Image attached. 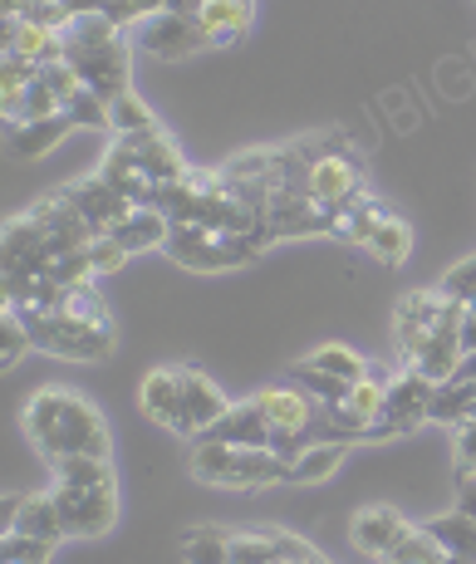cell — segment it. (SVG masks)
Here are the masks:
<instances>
[{
	"instance_id": "cell-32",
	"label": "cell",
	"mask_w": 476,
	"mask_h": 564,
	"mask_svg": "<svg viewBox=\"0 0 476 564\" xmlns=\"http://www.w3.org/2000/svg\"><path fill=\"white\" fill-rule=\"evenodd\" d=\"M231 564H280L275 535L270 530H231Z\"/></svg>"
},
{
	"instance_id": "cell-1",
	"label": "cell",
	"mask_w": 476,
	"mask_h": 564,
	"mask_svg": "<svg viewBox=\"0 0 476 564\" xmlns=\"http://www.w3.org/2000/svg\"><path fill=\"white\" fill-rule=\"evenodd\" d=\"M20 427L40 452L54 457H113L104 412L74 388H40L20 412Z\"/></svg>"
},
{
	"instance_id": "cell-11",
	"label": "cell",
	"mask_w": 476,
	"mask_h": 564,
	"mask_svg": "<svg viewBox=\"0 0 476 564\" xmlns=\"http://www.w3.org/2000/svg\"><path fill=\"white\" fill-rule=\"evenodd\" d=\"M138 40H143V50L158 54V59H187V54L207 50L197 15H153Z\"/></svg>"
},
{
	"instance_id": "cell-25",
	"label": "cell",
	"mask_w": 476,
	"mask_h": 564,
	"mask_svg": "<svg viewBox=\"0 0 476 564\" xmlns=\"http://www.w3.org/2000/svg\"><path fill=\"white\" fill-rule=\"evenodd\" d=\"M428 530L442 540V550H447V555H457V560H472V564H476V520H472L467 511H447V516H437Z\"/></svg>"
},
{
	"instance_id": "cell-39",
	"label": "cell",
	"mask_w": 476,
	"mask_h": 564,
	"mask_svg": "<svg viewBox=\"0 0 476 564\" xmlns=\"http://www.w3.org/2000/svg\"><path fill=\"white\" fill-rule=\"evenodd\" d=\"M89 260H94V275H113V270L128 265V251L113 241V236H99V241L89 246Z\"/></svg>"
},
{
	"instance_id": "cell-23",
	"label": "cell",
	"mask_w": 476,
	"mask_h": 564,
	"mask_svg": "<svg viewBox=\"0 0 476 564\" xmlns=\"http://www.w3.org/2000/svg\"><path fill=\"white\" fill-rule=\"evenodd\" d=\"M364 251H369V256L378 260V265L398 270L408 256H413V231H408V221H403V216H388V221L378 226V231H374V241L364 246Z\"/></svg>"
},
{
	"instance_id": "cell-28",
	"label": "cell",
	"mask_w": 476,
	"mask_h": 564,
	"mask_svg": "<svg viewBox=\"0 0 476 564\" xmlns=\"http://www.w3.org/2000/svg\"><path fill=\"white\" fill-rule=\"evenodd\" d=\"M300 364H310V368H320V373H334V378H344V383H359L364 373H369V364L359 359V354L349 349V344H320L315 354H305Z\"/></svg>"
},
{
	"instance_id": "cell-26",
	"label": "cell",
	"mask_w": 476,
	"mask_h": 564,
	"mask_svg": "<svg viewBox=\"0 0 476 564\" xmlns=\"http://www.w3.org/2000/svg\"><path fill=\"white\" fill-rule=\"evenodd\" d=\"M182 555H187V564H231V530H221V525L187 530Z\"/></svg>"
},
{
	"instance_id": "cell-12",
	"label": "cell",
	"mask_w": 476,
	"mask_h": 564,
	"mask_svg": "<svg viewBox=\"0 0 476 564\" xmlns=\"http://www.w3.org/2000/svg\"><path fill=\"white\" fill-rule=\"evenodd\" d=\"M6 530H15V535H35V540H69L64 535V520H60V506H54L50 491H35V496H10L6 501Z\"/></svg>"
},
{
	"instance_id": "cell-17",
	"label": "cell",
	"mask_w": 476,
	"mask_h": 564,
	"mask_svg": "<svg viewBox=\"0 0 476 564\" xmlns=\"http://www.w3.org/2000/svg\"><path fill=\"white\" fill-rule=\"evenodd\" d=\"M6 54H20L30 64H60L64 59V35L35 25V20H6Z\"/></svg>"
},
{
	"instance_id": "cell-20",
	"label": "cell",
	"mask_w": 476,
	"mask_h": 564,
	"mask_svg": "<svg viewBox=\"0 0 476 564\" xmlns=\"http://www.w3.org/2000/svg\"><path fill=\"white\" fill-rule=\"evenodd\" d=\"M472 412H476V383H472V378H447V383L432 388L428 422H442V427H462Z\"/></svg>"
},
{
	"instance_id": "cell-33",
	"label": "cell",
	"mask_w": 476,
	"mask_h": 564,
	"mask_svg": "<svg viewBox=\"0 0 476 564\" xmlns=\"http://www.w3.org/2000/svg\"><path fill=\"white\" fill-rule=\"evenodd\" d=\"M54 550H60L54 540L15 535V530H6V535H0V564H50Z\"/></svg>"
},
{
	"instance_id": "cell-10",
	"label": "cell",
	"mask_w": 476,
	"mask_h": 564,
	"mask_svg": "<svg viewBox=\"0 0 476 564\" xmlns=\"http://www.w3.org/2000/svg\"><path fill=\"white\" fill-rule=\"evenodd\" d=\"M408 520L393 511V506H364L359 516L349 520V540H354V550L359 555H369V560H383L388 550L398 545V540L408 535Z\"/></svg>"
},
{
	"instance_id": "cell-35",
	"label": "cell",
	"mask_w": 476,
	"mask_h": 564,
	"mask_svg": "<svg viewBox=\"0 0 476 564\" xmlns=\"http://www.w3.org/2000/svg\"><path fill=\"white\" fill-rule=\"evenodd\" d=\"M64 118H69L74 128H108V104L84 84L74 99H64Z\"/></svg>"
},
{
	"instance_id": "cell-14",
	"label": "cell",
	"mask_w": 476,
	"mask_h": 564,
	"mask_svg": "<svg viewBox=\"0 0 476 564\" xmlns=\"http://www.w3.org/2000/svg\"><path fill=\"white\" fill-rule=\"evenodd\" d=\"M251 15H256V0H207V6L197 10L207 50H226V45H236V40H246Z\"/></svg>"
},
{
	"instance_id": "cell-15",
	"label": "cell",
	"mask_w": 476,
	"mask_h": 564,
	"mask_svg": "<svg viewBox=\"0 0 476 564\" xmlns=\"http://www.w3.org/2000/svg\"><path fill=\"white\" fill-rule=\"evenodd\" d=\"M216 442H231V447H270V437H275V427H270V417L261 412V403H231L221 422L207 432Z\"/></svg>"
},
{
	"instance_id": "cell-13",
	"label": "cell",
	"mask_w": 476,
	"mask_h": 564,
	"mask_svg": "<svg viewBox=\"0 0 476 564\" xmlns=\"http://www.w3.org/2000/svg\"><path fill=\"white\" fill-rule=\"evenodd\" d=\"M256 403H261L275 432H310V422H315V398L300 383H266L256 393Z\"/></svg>"
},
{
	"instance_id": "cell-21",
	"label": "cell",
	"mask_w": 476,
	"mask_h": 564,
	"mask_svg": "<svg viewBox=\"0 0 476 564\" xmlns=\"http://www.w3.org/2000/svg\"><path fill=\"white\" fill-rule=\"evenodd\" d=\"M50 471H54V486H74V491H89V486L118 481L113 457H54Z\"/></svg>"
},
{
	"instance_id": "cell-5",
	"label": "cell",
	"mask_w": 476,
	"mask_h": 564,
	"mask_svg": "<svg viewBox=\"0 0 476 564\" xmlns=\"http://www.w3.org/2000/svg\"><path fill=\"white\" fill-rule=\"evenodd\" d=\"M457 314H467V305H457V300L442 295V290H413V295L398 300L393 339H398V359H403V368H413V359L428 344V334L437 329L442 319H457Z\"/></svg>"
},
{
	"instance_id": "cell-9",
	"label": "cell",
	"mask_w": 476,
	"mask_h": 564,
	"mask_svg": "<svg viewBox=\"0 0 476 564\" xmlns=\"http://www.w3.org/2000/svg\"><path fill=\"white\" fill-rule=\"evenodd\" d=\"M60 192H64V197H69L74 206H79V216H84V221H89L99 236H108L118 221H123L128 212H133V202H128V197H118V192L108 187V182L99 177V172H89V177L69 182V187H60Z\"/></svg>"
},
{
	"instance_id": "cell-36",
	"label": "cell",
	"mask_w": 476,
	"mask_h": 564,
	"mask_svg": "<svg viewBox=\"0 0 476 564\" xmlns=\"http://www.w3.org/2000/svg\"><path fill=\"white\" fill-rule=\"evenodd\" d=\"M64 314H74V319H89V324H104V329H113L104 295H99L94 285H69V295H64Z\"/></svg>"
},
{
	"instance_id": "cell-31",
	"label": "cell",
	"mask_w": 476,
	"mask_h": 564,
	"mask_svg": "<svg viewBox=\"0 0 476 564\" xmlns=\"http://www.w3.org/2000/svg\"><path fill=\"white\" fill-rule=\"evenodd\" d=\"M290 383H300L310 398L324 408V403H344L349 398V388L354 383H344V378H334V373H320V368H310V364H295L290 368Z\"/></svg>"
},
{
	"instance_id": "cell-41",
	"label": "cell",
	"mask_w": 476,
	"mask_h": 564,
	"mask_svg": "<svg viewBox=\"0 0 476 564\" xmlns=\"http://www.w3.org/2000/svg\"><path fill=\"white\" fill-rule=\"evenodd\" d=\"M305 447H310L305 432H275V437H270V452H275L280 462H290V466L300 462V452H305Z\"/></svg>"
},
{
	"instance_id": "cell-6",
	"label": "cell",
	"mask_w": 476,
	"mask_h": 564,
	"mask_svg": "<svg viewBox=\"0 0 476 564\" xmlns=\"http://www.w3.org/2000/svg\"><path fill=\"white\" fill-rule=\"evenodd\" d=\"M54 506H60L64 535L69 540H99L118 525V481L89 486V491H74V486H50Z\"/></svg>"
},
{
	"instance_id": "cell-3",
	"label": "cell",
	"mask_w": 476,
	"mask_h": 564,
	"mask_svg": "<svg viewBox=\"0 0 476 564\" xmlns=\"http://www.w3.org/2000/svg\"><path fill=\"white\" fill-rule=\"evenodd\" d=\"M20 310V305H15ZM25 314V329L35 339L40 354H54V359H74V364H104L118 344V329H104V324L89 319H74V314H35V310H20Z\"/></svg>"
},
{
	"instance_id": "cell-22",
	"label": "cell",
	"mask_w": 476,
	"mask_h": 564,
	"mask_svg": "<svg viewBox=\"0 0 476 564\" xmlns=\"http://www.w3.org/2000/svg\"><path fill=\"white\" fill-rule=\"evenodd\" d=\"M349 447L354 442H310L305 452H300V462H295V481L300 486H320V481H329L334 471H339V462L349 457Z\"/></svg>"
},
{
	"instance_id": "cell-29",
	"label": "cell",
	"mask_w": 476,
	"mask_h": 564,
	"mask_svg": "<svg viewBox=\"0 0 476 564\" xmlns=\"http://www.w3.org/2000/svg\"><path fill=\"white\" fill-rule=\"evenodd\" d=\"M54 113H64L60 99H54V89H50L45 79H35L15 104L6 108V123H10V128H20V123H40V118H54Z\"/></svg>"
},
{
	"instance_id": "cell-19",
	"label": "cell",
	"mask_w": 476,
	"mask_h": 564,
	"mask_svg": "<svg viewBox=\"0 0 476 564\" xmlns=\"http://www.w3.org/2000/svg\"><path fill=\"white\" fill-rule=\"evenodd\" d=\"M133 143V153H138V162H143V172L158 182V187H167V182H182L187 177V162H182V153H177V143H172L167 133H148V138H128Z\"/></svg>"
},
{
	"instance_id": "cell-44",
	"label": "cell",
	"mask_w": 476,
	"mask_h": 564,
	"mask_svg": "<svg viewBox=\"0 0 476 564\" xmlns=\"http://www.w3.org/2000/svg\"><path fill=\"white\" fill-rule=\"evenodd\" d=\"M0 10H6V20H25L35 10V0H0Z\"/></svg>"
},
{
	"instance_id": "cell-8",
	"label": "cell",
	"mask_w": 476,
	"mask_h": 564,
	"mask_svg": "<svg viewBox=\"0 0 476 564\" xmlns=\"http://www.w3.org/2000/svg\"><path fill=\"white\" fill-rule=\"evenodd\" d=\"M138 408L162 432H177L182 437V368H172V364L148 368L143 383H138Z\"/></svg>"
},
{
	"instance_id": "cell-37",
	"label": "cell",
	"mask_w": 476,
	"mask_h": 564,
	"mask_svg": "<svg viewBox=\"0 0 476 564\" xmlns=\"http://www.w3.org/2000/svg\"><path fill=\"white\" fill-rule=\"evenodd\" d=\"M0 334H6V349H0L6 368H15L20 354L35 349V339H30V329H25V314H20L15 305H6V314H0Z\"/></svg>"
},
{
	"instance_id": "cell-34",
	"label": "cell",
	"mask_w": 476,
	"mask_h": 564,
	"mask_svg": "<svg viewBox=\"0 0 476 564\" xmlns=\"http://www.w3.org/2000/svg\"><path fill=\"white\" fill-rule=\"evenodd\" d=\"M35 79H40V64L20 59V54H0V104L6 108L15 104Z\"/></svg>"
},
{
	"instance_id": "cell-24",
	"label": "cell",
	"mask_w": 476,
	"mask_h": 564,
	"mask_svg": "<svg viewBox=\"0 0 476 564\" xmlns=\"http://www.w3.org/2000/svg\"><path fill=\"white\" fill-rule=\"evenodd\" d=\"M108 128H113L118 138H148V133H158V118H153V108H148L138 94H123V99H113L108 104Z\"/></svg>"
},
{
	"instance_id": "cell-27",
	"label": "cell",
	"mask_w": 476,
	"mask_h": 564,
	"mask_svg": "<svg viewBox=\"0 0 476 564\" xmlns=\"http://www.w3.org/2000/svg\"><path fill=\"white\" fill-rule=\"evenodd\" d=\"M64 133H74V123H69L64 113L40 118V123H20V128H15V153H20V158H45Z\"/></svg>"
},
{
	"instance_id": "cell-43",
	"label": "cell",
	"mask_w": 476,
	"mask_h": 564,
	"mask_svg": "<svg viewBox=\"0 0 476 564\" xmlns=\"http://www.w3.org/2000/svg\"><path fill=\"white\" fill-rule=\"evenodd\" d=\"M128 6H133L138 20H153V15H162V10H167V0H128Z\"/></svg>"
},
{
	"instance_id": "cell-7",
	"label": "cell",
	"mask_w": 476,
	"mask_h": 564,
	"mask_svg": "<svg viewBox=\"0 0 476 564\" xmlns=\"http://www.w3.org/2000/svg\"><path fill=\"white\" fill-rule=\"evenodd\" d=\"M226 412H231V403H226L221 388L202 368H182V437H207Z\"/></svg>"
},
{
	"instance_id": "cell-18",
	"label": "cell",
	"mask_w": 476,
	"mask_h": 564,
	"mask_svg": "<svg viewBox=\"0 0 476 564\" xmlns=\"http://www.w3.org/2000/svg\"><path fill=\"white\" fill-rule=\"evenodd\" d=\"M388 216H393V212H388V206L378 202L369 187H359L349 202L339 206V226H334V236H344L349 246H369L374 231L388 221Z\"/></svg>"
},
{
	"instance_id": "cell-42",
	"label": "cell",
	"mask_w": 476,
	"mask_h": 564,
	"mask_svg": "<svg viewBox=\"0 0 476 564\" xmlns=\"http://www.w3.org/2000/svg\"><path fill=\"white\" fill-rule=\"evenodd\" d=\"M64 10H74V15H104L108 6H113V0H60Z\"/></svg>"
},
{
	"instance_id": "cell-16",
	"label": "cell",
	"mask_w": 476,
	"mask_h": 564,
	"mask_svg": "<svg viewBox=\"0 0 476 564\" xmlns=\"http://www.w3.org/2000/svg\"><path fill=\"white\" fill-rule=\"evenodd\" d=\"M108 236H113V241L123 246L128 256H133V251H153V246H167V236H172V216H167V212H158V206H133V212H128Z\"/></svg>"
},
{
	"instance_id": "cell-40",
	"label": "cell",
	"mask_w": 476,
	"mask_h": 564,
	"mask_svg": "<svg viewBox=\"0 0 476 564\" xmlns=\"http://www.w3.org/2000/svg\"><path fill=\"white\" fill-rule=\"evenodd\" d=\"M457 432V476H476V417H467Z\"/></svg>"
},
{
	"instance_id": "cell-38",
	"label": "cell",
	"mask_w": 476,
	"mask_h": 564,
	"mask_svg": "<svg viewBox=\"0 0 476 564\" xmlns=\"http://www.w3.org/2000/svg\"><path fill=\"white\" fill-rule=\"evenodd\" d=\"M442 295H452V300H457V305H476V256L472 260H462V265H452L447 270V275H442Z\"/></svg>"
},
{
	"instance_id": "cell-30",
	"label": "cell",
	"mask_w": 476,
	"mask_h": 564,
	"mask_svg": "<svg viewBox=\"0 0 476 564\" xmlns=\"http://www.w3.org/2000/svg\"><path fill=\"white\" fill-rule=\"evenodd\" d=\"M231 457H236L231 442L197 437V447H192V476H197V481H207V486H221V476H226V466H231Z\"/></svg>"
},
{
	"instance_id": "cell-2",
	"label": "cell",
	"mask_w": 476,
	"mask_h": 564,
	"mask_svg": "<svg viewBox=\"0 0 476 564\" xmlns=\"http://www.w3.org/2000/svg\"><path fill=\"white\" fill-rule=\"evenodd\" d=\"M64 59L79 69V79L99 94L104 104L133 94V50L128 30H118L108 15H79L64 30Z\"/></svg>"
},
{
	"instance_id": "cell-4",
	"label": "cell",
	"mask_w": 476,
	"mask_h": 564,
	"mask_svg": "<svg viewBox=\"0 0 476 564\" xmlns=\"http://www.w3.org/2000/svg\"><path fill=\"white\" fill-rule=\"evenodd\" d=\"M432 378H423L418 368H398L388 378V393H383V408H378L374 427L364 442H393V437H408L428 422V408H432Z\"/></svg>"
}]
</instances>
